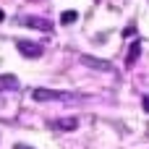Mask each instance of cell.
Wrapping results in <instances>:
<instances>
[{
  "mask_svg": "<svg viewBox=\"0 0 149 149\" xmlns=\"http://www.w3.org/2000/svg\"><path fill=\"white\" fill-rule=\"evenodd\" d=\"M31 97H34L37 102H76V100H81V94L58 92V89H45V86L34 89V92H31Z\"/></svg>",
  "mask_w": 149,
  "mask_h": 149,
  "instance_id": "1",
  "label": "cell"
},
{
  "mask_svg": "<svg viewBox=\"0 0 149 149\" xmlns=\"http://www.w3.org/2000/svg\"><path fill=\"white\" fill-rule=\"evenodd\" d=\"M16 47H18V52H21L24 58H39V55L45 52V47H42V45L29 42V39H18V42H16Z\"/></svg>",
  "mask_w": 149,
  "mask_h": 149,
  "instance_id": "2",
  "label": "cell"
},
{
  "mask_svg": "<svg viewBox=\"0 0 149 149\" xmlns=\"http://www.w3.org/2000/svg\"><path fill=\"white\" fill-rule=\"evenodd\" d=\"M18 24H24L29 29H39V31H52V24L47 18H39V16H21Z\"/></svg>",
  "mask_w": 149,
  "mask_h": 149,
  "instance_id": "3",
  "label": "cell"
},
{
  "mask_svg": "<svg viewBox=\"0 0 149 149\" xmlns=\"http://www.w3.org/2000/svg\"><path fill=\"white\" fill-rule=\"evenodd\" d=\"M50 128L52 131H76L79 128V118H58V120H50Z\"/></svg>",
  "mask_w": 149,
  "mask_h": 149,
  "instance_id": "4",
  "label": "cell"
},
{
  "mask_svg": "<svg viewBox=\"0 0 149 149\" xmlns=\"http://www.w3.org/2000/svg\"><path fill=\"white\" fill-rule=\"evenodd\" d=\"M81 63L84 65H92L94 71H113V65L107 60H97V58H89V55H81Z\"/></svg>",
  "mask_w": 149,
  "mask_h": 149,
  "instance_id": "5",
  "label": "cell"
},
{
  "mask_svg": "<svg viewBox=\"0 0 149 149\" xmlns=\"http://www.w3.org/2000/svg\"><path fill=\"white\" fill-rule=\"evenodd\" d=\"M13 89H18V79L10 73H3L0 76V92H13Z\"/></svg>",
  "mask_w": 149,
  "mask_h": 149,
  "instance_id": "6",
  "label": "cell"
},
{
  "mask_svg": "<svg viewBox=\"0 0 149 149\" xmlns=\"http://www.w3.org/2000/svg\"><path fill=\"white\" fill-rule=\"evenodd\" d=\"M139 52H141V45H139V42H134V45H131V50H128V55H126V65H128V68L139 60Z\"/></svg>",
  "mask_w": 149,
  "mask_h": 149,
  "instance_id": "7",
  "label": "cell"
},
{
  "mask_svg": "<svg viewBox=\"0 0 149 149\" xmlns=\"http://www.w3.org/2000/svg\"><path fill=\"white\" fill-rule=\"evenodd\" d=\"M76 18H79V13H76V10H63V13H60V24H63V26L73 24Z\"/></svg>",
  "mask_w": 149,
  "mask_h": 149,
  "instance_id": "8",
  "label": "cell"
},
{
  "mask_svg": "<svg viewBox=\"0 0 149 149\" xmlns=\"http://www.w3.org/2000/svg\"><path fill=\"white\" fill-rule=\"evenodd\" d=\"M141 105H144V110L149 113V97H144V100H141Z\"/></svg>",
  "mask_w": 149,
  "mask_h": 149,
  "instance_id": "9",
  "label": "cell"
},
{
  "mask_svg": "<svg viewBox=\"0 0 149 149\" xmlns=\"http://www.w3.org/2000/svg\"><path fill=\"white\" fill-rule=\"evenodd\" d=\"M13 149H31V147H26V144H16Z\"/></svg>",
  "mask_w": 149,
  "mask_h": 149,
  "instance_id": "10",
  "label": "cell"
},
{
  "mask_svg": "<svg viewBox=\"0 0 149 149\" xmlns=\"http://www.w3.org/2000/svg\"><path fill=\"white\" fill-rule=\"evenodd\" d=\"M3 18H5V13H3V10H0V21H3Z\"/></svg>",
  "mask_w": 149,
  "mask_h": 149,
  "instance_id": "11",
  "label": "cell"
}]
</instances>
